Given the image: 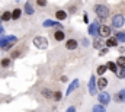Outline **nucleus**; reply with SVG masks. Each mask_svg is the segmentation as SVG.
Returning a JSON list of instances; mask_svg holds the SVG:
<instances>
[{"label":"nucleus","mask_w":125,"mask_h":112,"mask_svg":"<svg viewBox=\"0 0 125 112\" xmlns=\"http://www.w3.org/2000/svg\"><path fill=\"white\" fill-rule=\"evenodd\" d=\"M96 83H97V89H99V90H103V89L108 86L109 82H108V79H106V77L100 76V79H99V80H96Z\"/></svg>","instance_id":"14"},{"label":"nucleus","mask_w":125,"mask_h":112,"mask_svg":"<svg viewBox=\"0 0 125 112\" xmlns=\"http://www.w3.org/2000/svg\"><path fill=\"white\" fill-rule=\"evenodd\" d=\"M21 16H22V9L15 7V9L12 10V21H19Z\"/></svg>","instance_id":"15"},{"label":"nucleus","mask_w":125,"mask_h":112,"mask_svg":"<svg viewBox=\"0 0 125 112\" xmlns=\"http://www.w3.org/2000/svg\"><path fill=\"white\" fill-rule=\"evenodd\" d=\"M99 26H100V25H99L97 21L93 22L92 25H89V34H90V35H96V34L99 32Z\"/></svg>","instance_id":"16"},{"label":"nucleus","mask_w":125,"mask_h":112,"mask_svg":"<svg viewBox=\"0 0 125 112\" xmlns=\"http://www.w3.org/2000/svg\"><path fill=\"white\" fill-rule=\"evenodd\" d=\"M96 86H97V83H96V79H94V76L92 74V77H90V80H89V93H90L92 96H93V95H96V92H97Z\"/></svg>","instance_id":"8"},{"label":"nucleus","mask_w":125,"mask_h":112,"mask_svg":"<svg viewBox=\"0 0 125 112\" xmlns=\"http://www.w3.org/2000/svg\"><path fill=\"white\" fill-rule=\"evenodd\" d=\"M79 86H80V80H79V79H74L71 83L68 84V87H67V90H65V95H67V96H68V95H71V93L79 87Z\"/></svg>","instance_id":"7"},{"label":"nucleus","mask_w":125,"mask_h":112,"mask_svg":"<svg viewBox=\"0 0 125 112\" xmlns=\"http://www.w3.org/2000/svg\"><path fill=\"white\" fill-rule=\"evenodd\" d=\"M83 44H84V47H87V44H89V41H87V39H83Z\"/></svg>","instance_id":"38"},{"label":"nucleus","mask_w":125,"mask_h":112,"mask_svg":"<svg viewBox=\"0 0 125 112\" xmlns=\"http://www.w3.org/2000/svg\"><path fill=\"white\" fill-rule=\"evenodd\" d=\"M21 56H22V54H21V51H15V53H12V54H10L12 58H19Z\"/></svg>","instance_id":"31"},{"label":"nucleus","mask_w":125,"mask_h":112,"mask_svg":"<svg viewBox=\"0 0 125 112\" xmlns=\"http://www.w3.org/2000/svg\"><path fill=\"white\" fill-rule=\"evenodd\" d=\"M3 34H4V29H3V26H1V23H0V38L3 36Z\"/></svg>","instance_id":"35"},{"label":"nucleus","mask_w":125,"mask_h":112,"mask_svg":"<svg viewBox=\"0 0 125 112\" xmlns=\"http://www.w3.org/2000/svg\"><path fill=\"white\" fill-rule=\"evenodd\" d=\"M115 36L118 38V41H121V42H125V32H118Z\"/></svg>","instance_id":"28"},{"label":"nucleus","mask_w":125,"mask_h":112,"mask_svg":"<svg viewBox=\"0 0 125 112\" xmlns=\"http://www.w3.org/2000/svg\"><path fill=\"white\" fill-rule=\"evenodd\" d=\"M23 10H25V13H26V15H29V16H32V15L35 13V9H33V4H32L31 0H28V1L25 3Z\"/></svg>","instance_id":"11"},{"label":"nucleus","mask_w":125,"mask_h":112,"mask_svg":"<svg viewBox=\"0 0 125 112\" xmlns=\"http://www.w3.org/2000/svg\"><path fill=\"white\" fill-rule=\"evenodd\" d=\"M116 64H118V67H124V68H125V57H124V56L118 57V60H116Z\"/></svg>","instance_id":"27"},{"label":"nucleus","mask_w":125,"mask_h":112,"mask_svg":"<svg viewBox=\"0 0 125 112\" xmlns=\"http://www.w3.org/2000/svg\"><path fill=\"white\" fill-rule=\"evenodd\" d=\"M16 41H18L16 36H1L0 38V48L3 51H9Z\"/></svg>","instance_id":"1"},{"label":"nucleus","mask_w":125,"mask_h":112,"mask_svg":"<svg viewBox=\"0 0 125 112\" xmlns=\"http://www.w3.org/2000/svg\"><path fill=\"white\" fill-rule=\"evenodd\" d=\"M105 45H106L108 48H111V47H116V45H118V38H116V36H108Z\"/></svg>","instance_id":"13"},{"label":"nucleus","mask_w":125,"mask_h":112,"mask_svg":"<svg viewBox=\"0 0 125 112\" xmlns=\"http://www.w3.org/2000/svg\"><path fill=\"white\" fill-rule=\"evenodd\" d=\"M106 70H108V67H106V64H100V66L97 67V70H96V73H97L99 76H103V74L106 73Z\"/></svg>","instance_id":"21"},{"label":"nucleus","mask_w":125,"mask_h":112,"mask_svg":"<svg viewBox=\"0 0 125 112\" xmlns=\"http://www.w3.org/2000/svg\"><path fill=\"white\" fill-rule=\"evenodd\" d=\"M97 34H99V36H100V38H108V36H111L112 31H111V28H109L108 25H100Z\"/></svg>","instance_id":"6"},{"label":"nucleus","mask_w":125,"mask_h":112,"mask_svg":"<svg viewBox=\"0 0 125 112\" xmlns=\"http://www.w3.org/2000/svg\"><path fill=\"white\" fill-rule=\"evenodd\" d=\"M0 18H1V21L9 22V21L12 19V12H10V10H6V12H3V13H1V16H0Z\"/></svg>","instance_id":"20"},{"label":"nucleus","mask_w":125,"mask_h":112,"mask_svg":"<svg viewBox=\"0 0 125 112\" xmlns=\"http://www.w3.org/2000/svg\"><path fill=\"white\" fill-rule=\"evenodd\" d=\"M106 53H108V48H102V50H100V53H99V54H100V56H105V54H106Z\"/></svg>","instance_id":"33"},{"label":"nucleus","mask_w":125,"mask_h":112,"mask_svg":"<svg viewBox=\"0 0 125 112\" xmlns=\"http://www.w3.org/2000/svg\"><path fill=\"white\" fill-rule=\"evenodd\" d=\"M125 23V18L122 16V15H115L114 18H112V26L114 28H122Z\"/></svg>","instance_id":"4"},{"label":"nucleus","mask_w":125,"mask_h":112,"mask_svg":"<svg viewBox=\"0 0 125 112\" xmlns=\"http://www.w3.org/2000/svg\"><path fill=\"white\" fill-rule=\"evenodd\" d=\"M60 80H61L62 83H67V82H68V79H67L65 76H61V79H60Z\"/></svg>","instance_id":"34"},{"label":"nucleus","mask_w":125,"mask_h":112,"mask_svg":"<svg viewBox=\"0 0 125 112\" xmlns=\"http://www.w3.org/2000/svg\"><path fill=\"white\" fill-rule=\"evenodd\" d=\"M10 64H12V58H10V57H7V58H3V60L0 61V66H1V67H9Z\"/></svg>","instance_id":"24"},{"label":"nucleus","mask_w":125,"mask_h":112,"mask_svg":"<svg viewBox=\"0 0 125 112\" xmlns=\"http://www.w3.org/2000/svg\"><path fill=\"white\" fill-rule=\"evenodd\" d=\"M68 10H70V13H74V12H76V6H71Z\"/></svg>","instance_id":"36"},{"label":"nucleus","mask_w":125,"mask_h":112,"mask_svg":"<svg viewBox=\"0 0 125 112\" xmlns=\"http://www.w3.org/2000/svg\"><path fill=\"white\" fill-rule=\"evenodd\" d=\"M42 26H44V28H51V26H58V28H61V23L57 22V21H52V19H47V21L42 22Z\"/></svg>","instance_id":"12"},{"label":"nucleus","mask_w":125,"mask_h":112,"mask_svg":"<svg viewBox=\"0 0 125 112\" xmlns=\"http://www.w3.org/2000/svg\"><path fill=\"white\" fill-rule=\"evenodd\" d=\"M52 36H54V39L57 41V42H61L65 39V32L62 31V29H58V31H55L54 34H52Z\"/></svg>","instance_id":"10"},{"label":"nucleus","mask_w":125,"mask_h":112,"mask_svg":"<svg viewBox=\"0 0 125 112\" xmlns=\"http://www.w3.org/2000/svg\"><path fill=\"white\" fill-rule=\"evenodd\" d=\"M97 101H99V103H102V105H108V103L111 102V95H109L108 92H100V93L97 95Z\"/></svg>","instance_id":"5"},{"label":"nucleus","mask_w":125,"mask_h":112,"mask_svg":"<svg viewBox=\"0 0 125 112\" xmlns=\"http://www.w3.org/2000/svg\"><path fill=\"white\" fill-rule=\"evenodd\" d=\"M32 44L38 48V50H47L48 48V39L45 36H35L32 39Z\"/></svg>","instance_id":"3"},{"label":"nucleus","mask_w":125,"mask_h":112,"mask_svg":"<svg viewBox=\"0 0 125 112\" xmlns=\"http://www.w3.org/2000/svg\"><path fill=\"white\" fill-rule=\"evenodd\" d=\"M103 47V42H102V39H99V38H96L93 41V48H96V50H100Z\"/></svg>","instance_id":"25"},{"label":"nucleus","mask_w":125,"mask_h":112,"mask_svg":"<svg viewBox=\"0 0 125 112\" xmlns=\"http://www.w3.org/2000/svg\"><path fill=\"white\" fill-rule=\"evenodd\" d=\"M67 16H68V15H67L65 10H57V12H55V19H57V21H65Z\"/></svg>","instance_id":"18"},{"label":"nucleus","mask_w":125,"mask_h":112,"mask_svg":"<svg viewBox=\"0 0 125 112\" xmlns=\"http://www.w3.org/2000/svg\"><path fill=\"white\" fill-rule=\"evenodd\" d=\"M36 4H38L39 7H45V6L48 4V1H47V0H36Z\"/></svg>","instance_id":"30"},{"label":"nucleus","mask_w":125,"mask_h":112,"mask_svg":"<svg viewBox=\"0 0 125 112\" xmlns=\"http://www.w3.org/2000/svg\"><path fill=\"white\" fill-rule=\"evenodd\" d=\"M41 95H42V98H45V99H52V90L48 89V87H44V89L41 90Z\"/></svg>","instance_id":"17"},{"label":"nucleus","mask_w":125,"mask_h":112,"mask_svg":"<svg viewBox=\"0 0 125 112\" xmlns=\"http://www.w3.org/2000/svg\"><path fill=\"white\" fill-rule=\"evenodd\" d=\"M106 67H108V70L112 71V73H116V70H118V64L114 63V61H108V63H106Z\"/></svg>","instance_id":"19"},{"label":"nucleus","mask_w":125,"mask_h":112,"mask_svg":"<svg viewBox=\"0 0 125 112\" xmlns=\"http://www.w3.org/2000/svg\"><path fill=\"white\" fill-rule=\"evenodd\" d=\"M73 112V111H76V108H74V106H70V108H67V112Z\"/></svg>","instance_id":"37"},{"label":"nucleus","mask_w":125,"mask_h":112,"mask_svg":"<svg viewBox=\"0 0 125 112\" xmlns=\"http://www.w3.org/2000/svg\"><path fill=\"white\" fill-rule=\"evenodd\" d=\"M94 13H96L97 18L106 19V18L109 16V7L105 6V4H96V6H94Z\"/></svg>","instance_id":"2"},{"label":"nucleus","mask_w":125,"mask_h":112,"mask_svg":"<svg viewBox=\"0 0 125 112\" xmlns=\"http://www.w3.org/2000/svg\"><path fill=\"white\" fill-rule=\"evenodd\" d=\"M116 101H119V102H125V89H121V90L118 92V95H116Z\"/></svg>","instance_id":"23"},{"label":"nucleus","mask_w":125,"mask_h":112,"mask_svg":"<svg viewBox=\"0 0 125 112\" xmlns=\"http://www.w3.org/2000/svg\"><path fill=\"white\" fill-rule=\"evenodd\" d=\"M61 98H62V93L60 92V90H55V92H52V99L54 101H61Z\"/></svg>","instance_id":"26"},{"label":"nucleus","mask_w":125,"mask_h":112,"mask_svg":"<svg viewBox=\"0 0 125 112\" xmlns=\"http://www.w3.org/2000/svg\"><path fill=\"white\" fill-rule=\"evenodd\" d=\"M116 77L118 79H125V68L124 67H118V70H116Z\"/></svg>","instance_id":"22"},{"label":"nucleus","mask_w":125,"mask_h":112,"mask_svg":"<svg viewBox=\"0 0 125 112\" xmlns=\"http://www.w3.org/2000/svg\"><path fill=\"white\" fill-rule=\"evenodd\" d=\"M83 21H84V23H89V16H87V13L83 15Z\"/></svg>","instance_id":"32"},{"label":"nucleus","mask_w":125,"mask_h":112,"mask_svg":"<svg viewBox=\"0 0 125 112\" xmlns=\"http://www.w3.org/2000/svg\"><path fill=\"white\" fill-rule=\"evenodd\" d=\"M93 111H94V112H102V111H105V105H94V106H93Z\"/></svg>","instance_id":"29"},{"label":"nucleus","mask_w":125,"mask_h":112,"mask_svg":"<svg viewBox=\"0 0 125 112\" xmlns=\"http://www.w3.org/2000/svg\"><path fill=\"white\" fill-rule=\"evenodd\" d=\"M77 47H79L77 39H67V41H65V48H67L68 51H73V50H76Z\"/></svg>","instance_id":"9"}]
</instances>
